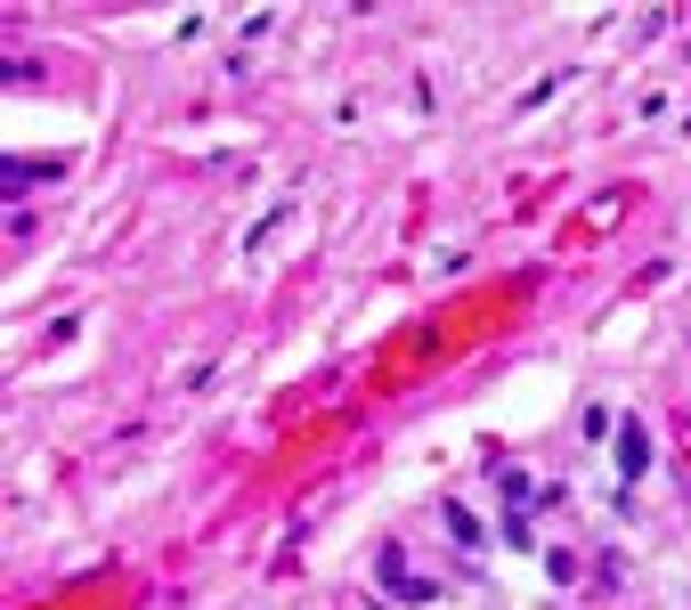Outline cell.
I'll return each instance as SVG.
<instances>
[{
  "mask_svg": "<svg viewBox=\"0 0 691 610\" xmlns=\"http://www.w3.org/2000/svg\"><path fill=\"white\" fill-rule=\"evenodd\" d=\"M611 465H618V480H643L651 472V424H643V415H618V432H611Z\"/></svg>",
  "mask_w": 691,
  "mask_h": 610,
  "instance_id": "obj_1",
  "label": "cell"
},
{
  "mask_svg": "<svg viewBox=\"0 0 691 610\" xmlns=\"http://www.w3.org/2000/svg\"><path fill=\"white\" fill-rule=\"evenodd\" d=\"M383 595H391V602H415V610H431V602H439V586L407 578V554H399V545H383Z\"/></svg>",
  "mask_w": 691,
  "mask_h": 610,
  "instance_id": "obj_2",
  "label": "cell"
},
{
  "mask_svg": "<svg viewBox=\"0 0 691 610\" xmlns=\"http://www.w3.org/2000/svg\"><path fill=\"white\" fill-rule=\"evenodd\" d=\"M496 497H505V513H529V497H537V480L520 472V465H496Z\"/></svg>",
  "mask_w": 691,
  "mask_h": 610,
  "instance_id": "obj_3",
  "label": "cell"
},
{
  "mask_svg": "<svg viewBox=\"0 0 691 610\" xmlns=\"http://www.w3.org/2000/svg\"><path fill=\"white\" fill-rule=\"evenodd\" d=\"M439 521H448V537H456V545H472V554H480V545H489V521H472L464 504H448V513H439Z\"/></svg>",
  "mask_w": 691,
  "mask_h": 610,
  "instance_id": "obj_4",
  "label": "cell"
},
{
  "mask_svg": "<svg viewBox=\"0 0 691 610\" xmlns=\"http://www.w3.org/2000/svg\"><path fill=\"white\" fill-rule=\"evenodd\" d=\"M546 578H553V586H570V578H578V554H561V545H553V554H546Z\"/></svg>",
  "mask_w": 691,
  "mask_h": 610,
  "instance_id": "obj_5",
  "label": "cell"
},
{
  "mask_svg": "<svg viewBox=\"0 0 691 610\" xmlns=\"http://www.w3.org/2000/svg\"><path fill=\"white\" fill-rule=\"evenodd\" d=\"M505 545H537V530H529V513H505V530H496Z\"/></svg>",
  "mask_w": 691,
  "mask_h": 610,
  "instance_id": "obj_6",
  "label": "cell"
}]
</instances>
